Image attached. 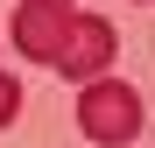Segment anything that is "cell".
Wrapping results in <instances>:
<instances>
[{"mask_svg": "<svg viewBox=\"0 0 155 148\" xmlns=\"http://www.w3.org/2000/svg\"><path fill=\"white\" fill-rule=\"evenodd\" d=\"M141 7H155V0H141Z\"/></svg>", "mask_w": 155, "mask_h": 148, "instance_id": "cell-6", "label": "cell"}, {"mask_svg": "<svg viewBox=\"0 0 155 148\" xmlns=\"http://www.w3.org/2000/svg\"><path fill=\"white\" fill-rule=\"evenodd\" d=\"M21 7H49V14H78V0H21Z\"/></svg>", "mask_w": 155, "mask_h": 148, "instance_id": "cell-5", "label": "cell"}, {"mask_svg": "<svg viewBox=\"0 0 155 148\" xmlns=\"http://www.w3.org/2000/svg\"><path fill=\"white\" fill-rule=\"evenodd\" d=\"M14 49L28 64H57V49H64V28H71V14H49V7H14Z\"/></svg>", "mask_w": 155, "mask_h": 148, "instance_id": "cell-3", "label": "cell"}, {"mask_svg": "<svg viewBox=\"0 0 155 148\" xmlns=\"http://www.w3.org/2000/svg\"><path fill=\"white\" fill-rule=\"evenodd\" d=\"M141 127H148V113H141V92L134 85H120V78L78 85V134H85V141L120 148V141H134Z\"/></svg>", "mask_w": 155, "mask_h": 148, "instance_id": "cell-1", "label": "cell"}, {"mask_svg": "<svg viewBox=\"0 0 155 148\" xmlns=\"http://www.w3.org/2000/svg\"><path fill=\"white\" fill-rule=\"evenodd\" d=\"M120 57V28L106 14H71V28H64V49H57V64L49 71H64V78L78 85H92V78H106V64Z\"/></svg>", "mask_w": 155, "mask_h": 148, "instance_id": "cell-2", "label": "cell"}, {"mask_svg": "<svg viewBox=\"0 0 155 148\" xmlns=\"http://www.w3.org/2000/svg\"><path fill=\"white\" fill-rule=\"evenodd\" d=\"M14 120H21V78L0 71V127H14Z\"/></svg>", "mask_w": 155, "mask_h": 148, "instance_id": "cell-4", "label": "cell"}]
</instances>
